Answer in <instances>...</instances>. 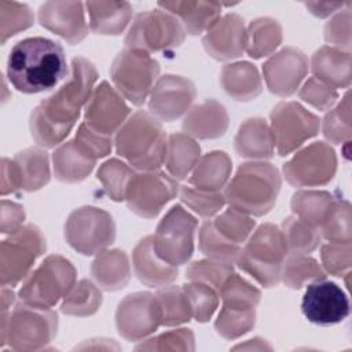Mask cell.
<instances>
[{"instance_id":"cell-43","label":"cell","mask_w":352,"mask_h":352,"mask_svg":"<svg viewBox=\"0 0 352 352\" xmlns=\"http://www.w3.org/2000/svg\"><path fill=\"white\" fill-rule=\"evenodd\" d=\"M214 228L230 242L242 246L256 227V221L246 213L228 208L212 220Z\"/></svg>"},{"instance_id":"cell-52","label":"cell","mask_w":352,"mask_h":352,"mask_svg":"<svg viewBox=\"0 0 352 352\" xmlns=\"http://www.w3.org/2000/svg\"><path fill=\"white\" fill-rule=\"evenodd\" d=\"M194 333L190 329L170 330L136 346L138 351H194Z\"/></svg>"},{"instance_id":"cell-47","label":"cell","mask_w":352,"mask_h":352,"mask_svg":"<svg viewBox=\"0 0 352 352\" xmlns=\"http://www.w3.org/2000/svg\"><path fill=\"white\" fill-rule=\"evenodd\" d=\"M182 287L190 301L192 318L201 323L208 322L219 307V292L214 287L198 280H188V283L183 285Z\"/></svg>"},{"instance_id":"cell-9","label":"cell","mask_w":352,"mask_h":352,"mask_svg":"<svg viewBox=\"0 0 352 352\" xmlns=\"http://www.w3.org/2000/svg\"><path fill=\"white\" fill-rule=\"evenodd\" d=\"M186 30L180 21L165 10H150L138 14L125 36V48L147 54L172 51L183 44Z\"/></svg>"},{"instance_id":"cell-6","label":"cell","mask_w":352,"mask_h":352,"mask_svg":"<svg viewBox=\"0 0 352 352\" xmlns=\"http://www.w3.org/2000/svg\"><path fill=\"white\" fill-rule=\"evenodd\" d=\"M1 346L14 351H38L50 344L58 330V314L21 301L8 314L1 315Z\"/></svg>"},{"instance_id":"cell-8","label":"cell","mask_w":352,"mask_h":352,"mask_svg":"<svg viewBox=\"0 0 352 352\" xmlns=\"http://www.w3.org/2000/svg\"><path fill=\"white\" fill-rule=\"evenodd\" d=\"M160 76V63L150 54L124 48L114 58L110 77L116 89L135 106H142Z\"/></svg>"},{"instance_id":"cell-48","label":"cell","mask_w":352,"mask_h":352,"mask_svg":"<svg viewBox=\"0 0 352 352\" xmlns=\"http://www.w3.org/2000/svg\"><path fill=\"white\" fill-rule=\"evenodd\" d=\"M34 15L29 6L16 1H0V41L4 44L10 37L30 28Z\"/></svg>"},{"instance_id":"cell-54","label":"cell","mask_w":352,"mask_h":352,"mask_svg":"<svg viewBox=\"0 0 352 352\" xmlns=\"http://www.w3.org/2000/svg\"><path fill=\"white\" fill-rule=\"evenodd\" d=\"M300 99L314 106L320 111L330 110L333 104L338 99L337 89L329 87L327 84L316 80L315 77H309L298 91Z\"/></svg>"},{"instance_id":"cell-46","label":"cell","mask_w":352,"mask_h":352,"mask_svg":"<svg viewBox=\"0 0 352 352\" xmlns=\"http://www.w3.org/2000/svg\"><path fill=\"white\" fill-rule=\"evenodd\" d=\"M324 138L336 144L351 140V95L346 92L341 102L324 116L322 121Z\"/></svg>"},{"instance_id":"cell-49","label":"cell","mask_w":352,"mask_h":352,"mask_svg":"<svg viewBox=\"0 0 352 352\" xmlns=\"http://www.w3.org/2000/svg\"><path fill=\"white\" fill-rule=\"evenodd\" d=\"M319 232L320 236L329 242L351 243V205L341 195L327 220L319 227Z\"/></svg>"},{"instance_id":"cell-21","label":"cell","mask_w":352,"mask_h":352,"mask_svg":"<svg viewBox=\"0 0 352 352\" xmlns=\"http://www.w3.org/2000/svg\"><path fill=\"white\" fill-rule=\"evenodd\" d=\"M308 58L301 50L286 47L264 62L263 76L274 95L286 98L297 92L308 73Z\"/></svg>"},{"instance_id":"cell-29","label":"cell","mask_w":352,"mask_h":352,"mask_svg":"<svg viewBox=\"0 0 352 352\" xmlns=\"http://www.w3.org/2000/svg\"><path fill=\"white\" fill-rule=\"evenodd\" d=\"M236 153L243 158L265 160L275 151V142L270 125L264 118L254 117L245 120L234 139Z\"/></svg>"},{"instance_id":"cell-11","label":"cell","mask_w":352,"mask_h":352,"mask_svg":"<svg viewBox=\"0 0 352 352\" xmlns=\"http://www.w3.org/2000/svg\"><path fill=\"white\" fill-rule=\"evenodd\" d=\"M45 252V238L34 224H26L11 232L0 246L1 286H15L25 279L34 261Z\"/></svg>"},{"instance_id":"cell-24","label":"cell","mask_w":352,"mask_h":352,"mask_svg":"<svg viewBox=\"0 0 352 352\" xmlns=\"http://www.w3.org/2000/svg\"><path fill=\"white\" fill-rule=\"evenodd\" d=\"M95 154L76 138L59 144L52 154L54 175L63 183L82 182L96 165Z\"/></svg>"},{"instance_id":"cell-14","label":"cell","mask_w":352,"mask_h":352,"mask_svg":"<svg viewBox=\"0 0 352 352\" xmlns=\"http://www.w3.org/2000/svg\"><path fill=\"white\" fill-rule=\"evenodd\" d=\"M179 192V183L162 170H140L126 187L125 202L131 212L144 219H154Z\"/></svg>"},{"instance_id":"cell-10","label":"cell","mask_w":352,"mask_h":352,"mask_svg":"<svg viewBox=\"0 0 352 352\" xmlns=\"http://www.w3.org/2000/svg\"><path fill=\"white\" fill-rule=\"evenodd\" d=\"M198 220L182 205H173L160 220L153 235V248L165 263L179 267L194 253V236Z\"/></svg>"},{"instance_id":"cell-25","label":"cell","mask_w":352,"mask_h":352,"mask_svg":"<svg viewBox=\"0 0 352 352\" xmlns=\"http://www.w3.org/2000/svg\"><path fill=\"white\" fill-rule=\"evenodd\" d=\"M133 271L138 279L150 287L168 286L177 279V267L161 260L153 248V235L142 238L132 252Z\"/></svg>"},{"instance_id":"cell-27","label":"cell","mask_w":352,"mask_h":352,"mask_svg":"<svg viewBox=\"0 0 352 352\" xmlns=\"http://www.w3.org/2000/svg\"><path fill=\"white\" fill-rule=\"evenodd\" d=\"M351 69V52L330 45L320 47L311 58L312 77L334 89L349 88Z\"/></svg>"},{"instance_id":"cell-45","label":"cell","mask_w":352,"mask_h":352,"mask_svg":"<svg viewBox=\"0 0 352 352\" xmlns=\"http://www.w3.org/2000/svg\"><path fill=\"white\" fill-rule=\"evenodd\" d=\"M256 308H232L221 305L214 322L217 333L227 338L235 340L254 327Z\"/></svg>"},{"instance_id":"cell-58","label":"cell","mask_w":352,"mask_h":352,"mask_svg":"<svg viewBox=\"0 0 352 352\" xmlns=\"http://www.w3.org/2000/svg\"><path fill=\"white\" fill-rule=\"evenodd\" d=\"M348 3H318V1H312V3H305V7L309 10L311 14H314L318 18H326L330 14L341 10L344 6H346Z\"/></svg>"},{"instance_id":"cell-13","label":"cell","mask_w":352,"mask_h":352,"mask_svg":"<svg viewBox=\"0 0 352 352\" xmlns=\"http://www.w3.org/2000/svg\"><path fill=\"white\" fill-rule=\"evenodd\" d=\"M271 132L279 155H287L318 135L320 120L298 102H280L271 111Z\"/></svg>"},{"instance_id":"cell-12","label":"cell","mask_w":352,"mask_h":352,"mask_svg":"<svg viewBox=\"0 0 352 352\" xmlns=\"http://www.w3.org/2000/svg\"><path fill=\"white\" fill-rule=\"evenodd\" d=\"M66 242L84 256L99 254L116 239L111 214L96 206L74 209L65 223Z\"/></svg>"},{"instance_id":"cell-22","label":"cell","mask_w":352,"mask_h":352,"mask_svg":"<svg viewBox=\"0 0 352 352\" xmlns=\"http://www.w3.org/2000/svg\"><path fill=\"white\" fill-rule=\"evenodd\" d=\"M84 7L81 1H47L38 8V22L74 45L81 43L89 30Z\"/></svg>"},{"instance_id":"cell-35","label":"cell","mask_w":352,"mask_h":352,"mask_svg":"<svg viewBox=\"0 0 352 352\" xmlns=\"http://www.w3.org/2000/svg\"><path fill=\"white\" fill-rule=\"evenodd\" d=\"M201 158V147L195 139L187 133H172L168 138L165 166L168 173L176 180L186 179Z\"/></svg>"},{"instance_id":"cell-4","label":"cell","mask_w":352,"mask_h":352,"mask_svg":"<svg viewBox=\"0 0 352 352\" xmlns=\"http://www.w3.org/2000/svg\"><path fill=\"white\" fill-rule=\"evenodd\" d=\"M116 151L138 170H157L165 161L168 138L158 118L144 110L128 117L114 136Z\"/></svg>"},{"instance_id":"cell-20","label":"cell","mask_w":352,"mask_h":352,"mask_svg":"<svg viewBox=\"0 0 352 352\" xmlns=\"http://www.w3.org/2000/svg\"><path fill=\"white\" fill-rule=\"evenodd\" d=\"M131 116L124 96L107 81L95 87L85 104V124L95 132L113 136Z\"/></svg>"},{"instance_id":"cell-30","label":"cell","mask_w":352,"mask_h":352,"mask_svg":"<svg viewBox=\"0 0 352 352\" xmlns=\"http://www.w3.org/2000/svg\"><path fill=\"white\" fill-rule=\"evenodd\" d=\"M91 275L103 290L117 292L125 287L131 279L126 253L120 249L100 252L91 264Z\"/></svg>"},{"instance_id":"cell-37","label":"cell","mask_w":352,"mask_h":352,"mask_svg":"<svg viewBox=\"0 0 352 352\" xmlns=\"http://www.w3.org/2000/svg\"><path fill=\"white\" fill-rule=\"evenodd\" d=\"M102 305V292L92 280L80 279L62 298L60 311L69 316H91Z\"/></svg>"},{"instance_id":"cell-3","label":"cell","mask_w":352,"mask_h":352,"mask_svg":"<svg viewBox=\"0 0 352 352\" xmlns=\"http://www.w3.org/2000/svg\"><path fill=\"white\" fill-rule=\"evenodd\" d=\"M280 186V175L272 164L249 161L236 169L223 194L230 208L258 217L274 208Z\"/></svg>"},{"instance_id":"cell-56","label":"cell","mask_w":352,"mask_h":352,"mask_svg":"<svg viewBox=\"0 0 352 352\" xmlns=\"http://www.w3.org/2000/svg\"><path fill=\"white\" fill-rule=\"evenodd\" d=\"M74 138L77 140H80L84 146H87L95 154L96 158H102V157H106L107 154H110L113 144H114L113 136L100 135V133L92 131L85 122L80 124L78 131Z\"/></svg>"},{"instance_id":"cell-17","label":"cell","mask_w":352,"mask_h":352,"mask_svg":"<svg viewBox=\"0 0 352 352\" xmlns=\"http://www.w3.org/2000/svg\"><path fill=\"white\" fill-rule=\"evenodd\" d=\"M116 326L121 337L140 341L161 326V308L155 294L136 292L124 297L116 311Z\"/></svg>"},{"instance_id":"cell-5","label":"cell","mask_w":352,"mask_h":352,"mask_svg":"<svg viewBox=\"0 0 352 352\" xmlns=\"http://www.w3.org/2000/svg\"><path fill=\"white\" fill-rule=\"evenodd\" d=\"M287 254L282 228L264 223L253 230L235 263L257 283L272 287L280 282V270Z\"/></svg>"},{"instance_id":"cell-32","label":"cell","mask_w":352,"mask_h":352,"mask_svg":"<svg viewBox=\"0 0 352 352\" xmlns=\"http://www.w3.org/2000/svg\"><path fill=\"white\" fill-rule=\"evenodd\" d=\"M232 161L224 151H210L194 166L188 184L204 191H221L231 176Z\"/></svg>"},{"instance_id":"cell-16","label":"cell","mask_w":352,"mask_h":352,"mask_svg":"<svg viewBox=\"0 0 352 352\" xmlns=\"http://www.w3.org/2000/svg\"><path fill=\"white\" fill-rule=\"evenodd\" d=\"M51 177L48 154L38 147H30L15 154L12 160H1V195L23 191H37Z\"/></svg>"},{"instance_id":"cell-31","label":"cell","mask_w":352,"mask_h":352,"mask_svg":"<svg viewBox=\"0 0 352 352\" xmlns=\"http://www.w3.org/2000/svg\"><path fill=\"white\" fill-rule=\"evenodd\" d=\"M220 84L228 96L239 102L257 98L263 89L258 70L250 62L224 65L220 74Z\"/></svg>"},{"instance_id":"cell-36","label":"cell","mask_w":352,"mask_h":352,"mask_svg":"<svg viewBox=\"0 0 352 352\" xmlns=\"http://www.w3.org/2000/svg\"><path fill=\"white\" fill-rule=\"evenodd\" d=\"M282 43V26L276 19L261 16L246 28L245 51L250 58L258 59L271 55Z\"/></svg>"},{"instance_id":"cell-40","label":"cell","mask_w":352,"mask_h":352,"mask_svg":"<svg viewBox=\"0 0 352 352\" xmlns=\"http://www.w3.org/2000/svg\"><path fill=\"white\" fill-rule=\"evenodd\" d=\"M282 231L287 243L289 254H308L320 243V232L316 227L297 216H289L282 223Z\"/></svg>"},{"instance_id":"cell-1","label":"cell","mask_w":352,"mask_h":352,"mask_svg":"<svg viewBox=\"0 0 352 352\" xmlns=\"http://www.w3.org/2000/svg\"><path fill=\"white\" fill-rule=\"evenodd\" d=\"M96 80L98 72L91 60L73 58L67 80L30 114V133L40 147L62 144L77 122L81 109L88 103Z\"/></svg>"},{"instance_id":"cell-15","label":"cell","mask_w":352,"mask_h":352,"mask_svg":"<svg viewBox=\"0 0 352 352\" xmlns=\"http://www.w3.org/2000/svg\"><path fill=\"white\" fill-rule=\"evenodd\" d=\"M337 172V155L330 144L314 142L283 164V175L294 187H318L330 183Z\"/></svg>"},{"instance_id":"cell-41","label":"cell","mask_w":352,"mask_h":352,"mask_svg":"<svg viewBox=\"0 0 352 352\" xmlns=\"http://www.w3.org/2000/svg\"><path fill=\"white\" fill-rule=\"evenodd\" d=\"M242 246L226 239L213 226V221L206 219L199 228V250L208 258L234 264L241 253Z\"/></svg>"},{"instance_id":"cell-53","label":"cell","mask_w":352,"mask_h":352,"mask_svg":"<svg viewBox=\"0 0 352 352\" xmlns=\"http://www.w3.org/2000/svg\"><path fill=\"white\" fill-rule=\"evenodd\" d=\"M320 260L323 270L334 276H342L349 272L352 264L351 243L327 242L320 246Z\"/></svg>"},{"instance_id":"cell-28","label":"cell","mask_w":352,"mask_h":352,"mask_svg":"<svg viewBox=\"0 0 352 352\" xmlns=\"http://www.w3.org/2000/svg\"><path fill=\"white\" fill-rule=\"evenodd\" d=\"M158 7L176 16L192 36L206 33L221 12V4L216 1H161Z\"/></svg>"},{"instance_id":"cell-23","label":"cell","mask_w":352,"mask_h":352,"mask_svg":"<svg viewBox=\"0 0 352 352\" xmlns=\"http://www.w3.org/2000/svg\"><path fill=\"white\" fill-rule=\"evenodd\" d=\"M205 51L217 60H231L245 52L246 28L242 16L230 12L220 16L202 38Z\"/></svg>"},{"instance_id":"cell-44","label":"cell","mask_w":352,"mask_h":352,"mask_svg":"<svg viewBox=\"0 0 352 352\" xmlns=\"http://www.w3.org/2000/svg\"><path fill=\"white\" fill-rule=\"evenodd\" d=\"M219 296L224 307L256 308L261 298V292L238 274H231L223 283Z\"/></svg>"},{"instance_id":"cell-50","label":"cell","mask_w":352,"mask_h":352,"mask_svg":"<svg viewBox=\"0 0 352 352\" xmlns=\"http://www.w3.org/2000/svg\"><path fill=\"white\" fill-rule=\"evenodd\" d=\"M182 202L204 219H210L220 213L226 205V198L221 191H204L192 186L180 187Z\"/></svg>"},{"instance_id":"cell-18","label":"cell","mask_w":352,"mask_h":352,"mask_svg":"<svg viewBox=\"0 0 352 352\" xmlns=\"http://www.w3.org/2000/svg\"><path fill=\"white\" fill-rule=\"evenodd\" d=\"M301 312L314 324L333 326L348 318L349 300L337 283L319 279L307 286L301 300Z\"/></svg>"},{"instance_id":"cell-33","label":"cell","mask_w":352,"mask_h":352,"mask_svg":"<svg viewBox=\"0 0 352 352\" xmlns=\"http://www.w3.org/2000/svg\"><path fill=\"white\" fill-rule=\"evenodd\" d=\"M89 29L96 34L117 36L124 32L132 18V7L126 1H87Z\"/></svg>"},{"instance_id":"cell-26","label":"cell","mask_w":352,"mask_h":352,"mask_svg":"<svg viewBox=\"0 0 352 352\" xmlns=\"http://www.w3.org/2000/svg\"><path fill=\"white\" fill-rule=\"evenodd\" d=\"M182 126L192 138L217 139L228 128V113L217 100L206 99L187 111Z\"/></svg>"},{"instance_id":"cell-38","label":"cell","mask_w":352,"mask_h":352,"mask_svg":"<svg viewBox=\"0 0 352 352\" xmlns=\"http://www.w3.org/2000/svg\"><path fill=\"white\" fill-rule=\"evenodd\" d=\"M326 279V271L308 254H287L280 270V280L290 289H301L308 282Z\"/></svg>"},{"instance_id":"cell-42","label":"cell","mask_w":352,"mask_h":352,"mask_svg":"<svg viewBox=\"0 0 352 352\" xmlns=\"http://www.w3.org/2000/svg\"><path fill=\"white\" fill-rule=\"evenodd\" d=\"M133 175V168L117 158L107 160L96 172V177L102 183L104 191L116 202L125 199L126 187Z\"/></svg>"},{"instance_id":"cell-57","label":"cell","mask_w":352,"mask_h":352,"mask_svg":"<svg viewBox=\"0 0 352 352\" xmlns=\"http://www.w3.org/2000/svg\"><path fill=\"white\" fill-rule=\"evenodd\" d=\"M25 210L19 204L3 199L1 201V232L11 234L23 226Z\"/></svg>"},{"instance_id":"cell-2","label":"cell","mask_w":352,"mask_h":352,"mask_svg":"<svg viewBox=\"0 0 352 352\" xmlns=\"http://www.w3.org/2000/svg\"><path fill=\"white\" fill-rule=\"evenodd\" d=\"M67 76L62 45L45 37L18 41L7 59V77L23 94H38L58 85Z\"/></svg>"},{"instance_id":"cell-51","label":"cell","mask_w":352,"mask_h":352,"mask_svg":"<svg viewBox=\"0 0 352 352\" xmlns=\"http://www.w3.org/2000/svg\"><path fill=\"white\" fill-rule=\"evenodd\" d=\"M232 264L216 261L212 258L197 260L191 263L186 270V279L187 280H198L204 282L217 292H220L224 280L232 274Z\"/></svg>"},{"instance_id":"cell-59","label":"cell","mask_w":352,"mask_h":352,"mask_svg":"<svg viewBox=\"0 0 352 352\" xmlns=\"http://www.w3.org/2000/svg\"><path fill=\"white\" fill-rule=\"evenodd\" d=\"M257 340L258 338H253V340H248L249 341V344H241V345H236V346H234V349H271V346L270 345H256V342H257Z\"/></svg>"},{"instance_id":"cell-39","label":"cell","mask_w":352,"mask_h":352,"mask_svg":"<svg viewBox=\"0 0 352 352\" xmlns=\"http://www.w3.org/2000/svg\"><path fill=\"white\" fill-rule=\"evenodd\" d=\"M155 297L161 308V326H179L192 318L190 301L182 286H162Z\"/></svg>"},{"instance_id":"cell-34","label":"cell","mask_w":352,"mask_h":352,"mask_svg":"<svg viewBox=\"0 0 352 352\" xmlns=\"http://www.w3.org/2000/svg\"><path fill=\"white\" fill-rule=\"evenodd\" d=\"M340 195L320 190H300L292 197V210L294 216L305 223L319 227L333 212Z\"/></svg>"},{"instance_id":"cell-19","label":"cell","mask_w":352,"mask_h":352,"mask_svg":"<svg viewBox=\"0 0 352 352\" xmlns=\"http://www.w3.org/2000/svg\"><path fill=\"white\" fill-rule=\"evenodd\" d=\"M197 91L191 80L165 74L158 77L148 96V110L160 121H175L190 110Z\"/></svg>"},{"instance_id":"cell-55","label":"cell","mask_w":352,"mask_h":352,"mask_svg":"<svg viewBox=\"0 0 352 352\" xmlns=\"http://www.w3.org/2000/svg\"><path fill=\"white\" fill-rule=\"evenodd\" d=\"M324 40L330 47L348 51L351 48V10L334 15L324 26Z\"/></svg>"},{"instance_id":"cell-7","label":"cell","mask_w":352,"mask_h":352,"mask_svg":"<svg viewBox=\"0 0 352 352\" xmlns=\"http://www.w3.org/2000/svg\"><path fill=\"white\" fill-rule=\"evenodd\" d=\"M77 271L70 260L59 254H50L23 279L18 292L21 301L51 308L63 298L76 283Z\"/></svg>"}]
</instances>
